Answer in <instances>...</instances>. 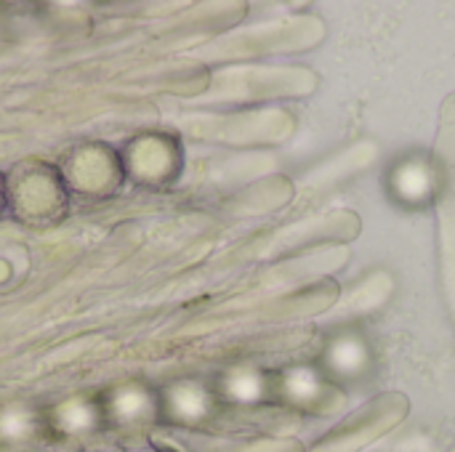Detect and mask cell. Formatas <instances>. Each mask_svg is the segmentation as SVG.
I'll list each match as a JSON object with an SVG mask.
<instances>
[{
  "label": "cell",
  "instance_id": "6da1fadb",
  "mask_svg": "<svg viewBox=\"0 0 455 452\" xmlns=\"http://www.w3.org/2000/svg\"><path fill=\"white\" fill-rule=\"evenodd\" d=\"M5 178V218L27 229H53L72 208L69 192L56 163L24 157L3 170Z\"/></svg>",
  "mask_w": 455,
  "mask_h": 452
},
{
  "label": "cell",
  "instance_id": "7a4b0ae2",
  "mask_svg": "<svg viewBox=\"0 0 455 452\" xmlns=\"http://www.w3.org/2000/svg\"><path fill=\"white\" fill-rule=\"evenodd\" d=\"M56 168L69 192L72 205L96 208L115 200L125 189V170L117 147L101 139H83L69 144Z\"/></svg>",
  "mask_w": 455,
  "mask_h": 452
},
{
  "label": "cell",
  "instance_id": "3957f363",
  "mask_svg": "<svg viewBox=\"0 0 455 452\" xmlns=\"http://www.w3.org/2000/svg\"><path fill=\"white\" fill-rule=\"evenodd\" d=\"M125 184L144 192H165L184 173V144L171 131H141L117 147Z\"/></svg>",
  "mask_w": 455,
  "mask_h": 452
},
{
  "label": "cell",
  "instance_id": "277c9868",
  "mask_svg": "<svg viewBox=\"0 0 455 452\" xmlns=\"http://www.w3.org/2000/svg\"><path fill=\"white\" fill-rule=\"evenodd\" d=\"M104 429L115 437L144 440L155 426H160V392L149 381L131 378L120 381L99 394Z\"/></svg>",
  "mask_w": 455,
  "mask_h": 452
},
{
  "label": "cell",
  "instance_id": "5b68a950",
  "mask_svg": "<svg viewBox=\"0 0 455 452\" xmlns=\"http://www.w3.org/2000/svg\"><path fill=\"white\" fill-rule=\"evenodd\" d=\"M160 392V421L176 429H203L208 426L221 402L216 397L213 381L197 376H179L163 386Z\"/></svg>",
  "mask_w": 455,
  "mask_h": 452
},
{
  "label": "cell",
  "instance_id": "8992f818",
  "mask_svg": "<svg viewBox=\"0 0 455 452\" xmlns=\"http://www.w3.org/2000/svg\"><path fill=\"white\" fill-rule=\"evenodd\" d=\"M48 434L51 440H67V442H91L96 437H104V413L99 394H72L51 408H45Z\"/></svg>",
  "mask_w": 455,
  "mask_h": 452
},
{
  "label": "cell",
  "instance_id": "52a82bcc",
  "mask_svg": "<svg viewBox=\"0 0 455 452\" xmlns=\"http://www.w3.org/2000/svg\"><path fill=\"white\" fill-rule=\"evenodd\" d=\"M48 440L45 408L32 402L0 405V452H29Z\"/></svg>",
  "mask_w": 455,
  "mask_h": 452
},
{
  "label": "cell",
  "instance_id": "ba28073f",
  "mask_svg": "<svg viewBox=\"0 0 455 452\" xmlns=\"http://www.w3.org/2000/svg\"><path fill=\"white\" fill-rule=\"evenodd\" d=\"M216 397L221 405H237V408H251L264 402V397L272 392L267 376H261L253 368H232L221 373L213 381Z\"/></svg>",
  "mask_w": 455,
  "mask_h": 452
},
{
  "label": "cell",
  "instance_id": "9c48e42d",
  "mask_svg": "<svg viewBox=\"0 0 455 452\" xmlns=\"http://www.w3.org/2000/svg\"><path fill=\"white\" fill-rule=\"evenodd\" d=\"M77 452H128L125 445H120L117 440H109V437H96L91 442H85Z\"/></svg>",
  "mask_w": 455,
  "mask_h": 452
},
{
  "label": "cell",
  "instance_id": "30bf717a",
  "mask_svg": "<svg viewBox=\"0 0 455 452\" xmlns=\"http://www.w3.org/2000/svg\"><path fill=\"white\" fill-rule=\"evenodd\" d=\"M128 452H176L173 448H165V445H157V442H152V440H144V442H139L136 448H128Z\"/></svg>",
  "mask_w": 455,
  "mask_h": 452
},
{
  "label": "cell",
  "instance_id": "8fae6325",
  "mask_svg": "<svg viewBox=\"0 0 455 452\" xmlns=\"http://www.w3.org/2000/svg\"><path fill=\"white\" fill-rule=\"evenodd\" d=\"M5 218V178H3V170H0V221Z\"/></svg>",
  "mask_w": 455,
  "mask_h": 452
},
{
  "label": "cell",
  "instance_id": "7c38bea8",
  "mask_svg": "<svg viewBox=\"0 0 455 452\" xmlns=\"http://www.w3.org/2000/svg\"><path fill=\"white\" fill-rule=\"evenodd\" d=\"M5 37V16H3V11H0V40Z\"/></svg>",
  "mask_w": 455,
  "mask_h": 452
}]
</instances>
